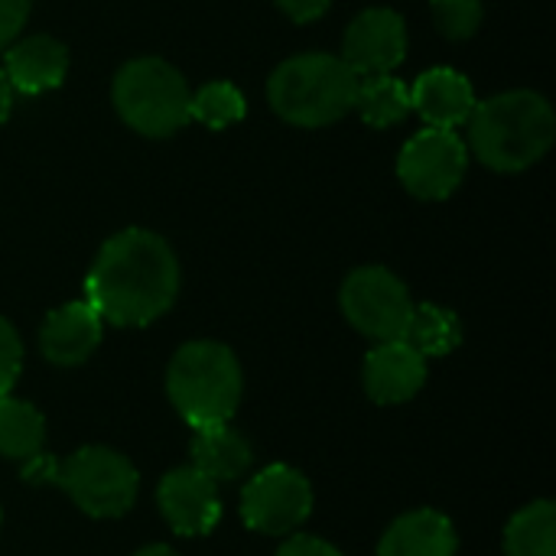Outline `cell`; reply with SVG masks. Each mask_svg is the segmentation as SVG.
Listing matches in <instances>:
<instances>
[{
    "mask_svg": "<svg viewBox=\"0 0 556 556\" xmlns=\"http://www.w3.org/2000/svg\"><path fill=\"white\" fill-rule=\"evenodd\" d=\"M189 453H192V469H199L212 482L241 479L254 463L251 443L241 433H235L228 424L199 427L195 437H192Z\"/></svg>",
    "mask_w": 556,
    "mask_h": 556,
    "instance_id": "obj_17",
    "label": "cell"
},
{
    "mask_svg": "<svg viewBox=\"0 0 556 556\" xmlns=\"http://www.w3.org/2000/svg\"><path fill=\"white\" fill-rule=\"evenodd\" d=\"M3 72L23 94L49 91L68 72V49L52 36H26L3 49Z\"/></svg>",
    "mask_w": 556,
    "mask_h": 556,
    "instance_id": "obj_15",
    "label": "cell"
},
{
    "mask_svg": "<svg viewBox=\"0 0 556 556\" xmlns=\"http://www.w3.org/2000/svg\"><path fill=\"white\" fill-rule=\"evenodd\" d=\"M10 111H13V85H10L7 72L0 68V124L10 117Z\"/></svg>",
    "mask_w": 556,
    "mask_h": 556,
    "instance_id": "obj_28",
    "label": "cell"
},
{
    "mask_svg": "<svg viewBox=\"0 0 556 556\" xmlns=\"http://www.w3.org/2000/svg\"><path fill=\"white\" fill-rule=\"evenodd\" d=\"M20 371H23V342L16 329L7 319H0V397L13 391Z\"/></svg>",
    "mask_w": 556,
    "mask_h": 556,
    "instance_id": "obj_24",
    "label": "cell"
},
{
    "mask_svg": "<svg viewBox=\"0 0 556 556\" xmlns=\"http://www.w3.org/2000/svg\"><path fill=\"white\" fill-rule=\"evenodd\" d=\"M313 511V489L293 466H267L241 495V521L257 534H290Z\"/></svg>",
    "mask_w": 556,
    "mask_h": 556,
    "instance_id": "obj_9",
    "label": "cell"
},
{
    "mask_svg": "<svg viewBox=\"0 0 556 556\" xmlns=\"http://www.w3.org/2000/svg\"><path fill=\"white\" fill-rule=\"evenodd\" d=\"M29 16V0H0V52L20 36Z\"/></svg>",
    "mask_w": 556,
    "mask_h": 556,
    "instance_id": "obj_25",
    "label": "cell"
},
{
    "mask_svg": "<svg viewBox=\"0 0 556 556\" xmlns=\"http://www.w3.org/2000/svg\"><path fill=\"white\" fill-rule=\"evenodd\" d=\"M358 75L342 55L306 52L287 59L270 75L267 94L274 111L296 127H326L345 117L355 104Z\"/></svg>",
    "mask_w": 556,
    "mask_h": 556,
    "instance_id": "obj_4",
    "label": "cell"
},
{
    "mask_svg": "<svg viewBox=\"0 0 556 556\" xmlns=\"http://www.w3.org/2000/svg\"><path fill=\"white\" fill-rule=\"evenodd\" d=\"M404 342L414 345L424 358L450 355L463 342L459 316L453 309H446V306H437V303L414 306L410 323H407V332H404Z\"/></svg>",
    "mask_w": 556,
    "mask_h": 556,
    "instance_id": "obj_20",
    "label": "cell"
},
{
    "mask_svg": "<svg viewBox=\"0 0 556 556\" xmlns=\"http://www.w3.org/2000/svg\"><path fill=\"white\" fill-rule=\"evenodd\" d=\"M362 381L375 404H404L427 384V358L404 339L378 342L365 358Z\"/></svg>",
    "mask_w": 556,
    "mask_h": 556,
    "instance_id": "obj_12",
    "label": "cell"
},
{
    "mask_svg": "<svg viewBox=\"0 0 556 556\" xmlns=\"http://www.w3.org/2000/svg\"><path fill=\"white\" fill-rule=\"evenodd\" d=\"M456 528L446 515L420 508L401 515L381 538L378 556H456Z\"/></svg>",
    "mask_w": 556,
    "mask_h": 556,
    "instance_id": "obj_16",
    "label": "cell"
},
{
    "mask_svg": "<svg viewBox=\"0 0 556 556\" xmlns=\"http://www.w3.org/2000/svg\"><path fill=\"white\" fill-rule=\"evenodd\" d=\"M508 556H556L554 502H534L521 508L505 528Z\"/></svg>",
    "mask_w": 556,
    "mask_h": 556,
    "instance_id": "obj_21",
    "label": "cell"
},
{
    "mask_svg": "<svg viewBox=\"0 0 556 556\" xmlns=\"http://www.w3.org/2000/svg\"><path fill=\"white\" fill-rule=\"evenodd\" d=\"M466 166H469V147L456 137V130L427 127L414 134L401 150L397 176L410 195L440 202L459 189Z\"/></svg>",
    "mask_w": 556,
    "mask_h": 556,
    "instance_id": "obj_8",
    "label": "cell"
},
{
    "mask_svg": "<svg viewBox=\"0 0 556 556\" xmlns=\"http://www.w3.org/2000/svg\"><path fill=\"white\" fill-rule=\"evenodd\" d=\"M101 323L104 319L94 313V306L88 300L65 303V306L52 309L42 323V332H39L42 355L62 368L88 362L101 342Z\"/></svg>",
    "mask_w": 556,
    "mask_h": 556,
    "instance_id": "obj_13",
    "label": "cell"
},
{
    "mask_svg": "<svg viewBox=\"0 0 556 556\" xmlns=\"http://www.w3.org/2000/svg\"><path fill=\"white\" fill-rule=\"evenodd\" d=\"M345 319L378 342L404 339L414 300L407 287L384 267H358L345 277L339 293Z\"/></svg>",
    "mask_w": 556,
    "mask_h": 556,
    "instance_id": "obj_7",
    "label": "cell"
},
{
    "mask_svg": "<svg viewBox=\"0 0 556 556\" xmlns=\"http://www.w3.org/2000/svg\"><path fill=\"white\" fill-rule=\"evenodd\" d=\"M156 502L166 525L182 538H202L222 518V498L215 482L192 466L166 472L156 489Z\"/></svg>",
    "mask_w": 556,
    "mask_h": 556,
    "instance_id": "obj_11",
    "label": "cell"
},
{
    "mask_svg": "<svg viewBox=\"0 0 556 556\" xmlns=\"http://www.w3.org/2000/svg\"><path fill=\"white\" fill-rule=\"evenodd\" d=\"M189 85L163 59H130L114 78V108L143 137H169L189 121Z\"/></svg>",
    "mask_w": 556,
    "mask_h": 556,
    "instance_id": "obj_5",
    "label": "cell"
},
{
    "mask_svg": "<svg viewBox=\"0 0 556 556\" xmlns=\"http://www.w3.org/2000/svg\"><path fill=\"white\" fill-rule=\"evenodd\" d=\"M166 391L192 430L228 424L244 391L241 365L222 342H189L169 362Z\"/></svg>",
    "mask_w": 556,
    "mask_h": 556,
    "instance_id": "obj_3",
    "label": "cell"
},
{
    "mask_svg": "<svg viewBox=\"0 0 556 556\" xmlns=\"http://www.w3.org/2000/svg\"><path fill=\"white\" fill-rule=\"evenodd\" d=\"M277 3H280V10L293 23H313V20H319L329 10L332 0H277Z\"/></svg>",
    "mask_w": 556,
    "mask_h": 556,
    "instance_id": "obj_27",
    "label": "cell"
},
{
    "mask_svg": "<svg viewBox=\"0 0 556 556\" xmlns=\"http://www.w3.org/2000/svg\"><path fill=\"white\" fill-rule=\"evenodd\" d=\"M55 482L91 518H121L137 502V469L127 456L108 446H81L62 466Z\"/></svg>",
    "mask_w": 556,
    "mask_h": 556,
    "instance_id": "obj_6",
    "label": "cell"
},
{
    "mask_svg": "<svg viewBox=\"0 0 556 556\" xmlns=\"http://www.w3.org/2000/svg\"><path fill=\"white\" fill-rule=\"evenodd\" d=\"M179 293V264L173 248L143 228H127L98 251L85 296L94 313L114 326H150Z\"/></svg>",
    "mask_w": 556,
    "mask_h": 556,
    "instance_id": "obj_1",
    "label": "cell"
},
{
    "mask_svg": "<svg viewBox=\"0 0 556 556\" xmlns=\"http://www.w3.org/2000/svg\"><path fill=\"white\" fill-rule=\"evenodd\" d=\"M404 55H407V26L397 10L371 7L352 20L345 33L342 59L358 78L394 72L404 62Z\"/></svg>",
    "mask_w": 556,
    "mask_h": 556,
    "instance_id": "obj_10",
    "label": "cell"
},
{
    "mask_svg": "<svg viewBox=\"0 0 556 556\" xmlns=\"http://www.w3.org/2000/svg\"><path fill=\"white\" fill-rule=\"evenodd\" d=\"M352 108L365 117V124L391 127V124L407 117V111H410V88L401 78H394L391 72H384V75H362Z\"/></svg>",
    "mask_w": 556,
    "mask_h": 556,
    "instance_id": "obj_19",
    "label": "cell"
},
{
    "mask_svg": "<svg viewBox=\"0 0 556 556\" xmlns=\"http://www.w3.org/2000/svg\"><path fill=\"white\" fill-rule=\"evenodd\" d=\"M0 525H3V511H0Z\"/></svg>",
    "mask_w": 556,
    "mask_h": 556,
    "instance_id": "obj_30",
    "label": "cell"
},
{
    "mask_svg": "<svg viewBox=\"0 0 556 556\" xmlns=\"http://www.w3.org/2000/svg\"><path fill=\"white\" fill-rule=\"evenodd\" d=\"M46 443V420L42 414L16 397H0V456L29 463L42 456Z\"/></svg>",
    "mask_w": 556,
    "mask_h": 556,
    "instance_id": "obj_18",
    "label": "cell"
},
{
    "mask_svg": "<svg viewBox=\"0 0 556 556\" xmlns=\"http://www.w3.org/2000/svg\"><path fill=\"white\" fill-rule=\"evenodd\" d=\"M433 20L443 36L469 39L482 23V0H433Z\"/></svg>",
    "mask_w": 556,
    "mask_h": 556,
    "instance_id": "obj_23",
    "label": "cell"
},
{
    "mask_svg": "<svg viewBox=\"0 0 556 556\" xmlns=\"http://www.w3.org/2000/svg\"><path fill=\"white\" fill-rule=\"evenodd\" d=\"M134 556H179L173 547H166V544H150V547H143V551H137Z\"/></svg>",
    "mask_w": 556,
    "mask_h": 556,
    "instance_id": "obj_29",
    "label": "cell"
},
{
    "mask_svg": "<svg viewBox=\"0 0 556 556\" xmlns=\"http://www.w3.org/2000/svg\"><path fill=\"white\" fill-rule=\"evenodd\" d=\"M244 114H248L244 94L228 81H208L189 98V117H195L199 124L212 130H225L238 124Z\"/></svg>",
    "mask_w": 556,
    "mask_h": 556,
    "instance_id": "obj_22",
    "label": "cell"
},
{
    "mask_svg": "<svg viewBox=\"0 0 556 556\" xmlns=\"http://www.w3.org/2000/svg\"><path fill=\"white\" fill-rule=\"evenodd\" d=\"M469 150L498 173H521L534 166L554 143V108L538 91H505L476 101L469 121Z\"/></svg>",
    "mask_w": 556,
    "mask_h": 556,
    "instance_id": "obj_2",
    "label": "cell"
},
{
    "mask_svg": "<svg viewBox=\"0 0 556 556\" xmlns=\"http://www.w3.org/2000/svg\"><path fill=\"white\" fill-rule=\"evenodd\" d=\"M277 556H342L329 541H323V538H309V534H296V538H290Z\"/></svg>",
    "mask_w": 556,
    "mask_h": 556,
    "instance_id": "obj_26",
    "label": "cell"
},
{
    "mask_svg": "<svg viewBox=\"0 0 556 556\" xmlns=\"http://www.w3.org/2000/svg\"><path fill=\"white\" fill-rule=\"evenodd\" d=\"M410 108L427 121V127L456 130V127H466V121L476 108V91L463 72L430 68L414 81Z\"/></svg>",
    "mask_w": 556,
    "mask_h": 556,
    "instance_id": "obj_14",
    "label": "cell"
}]
</instances>
